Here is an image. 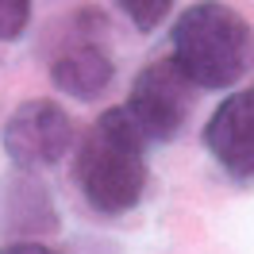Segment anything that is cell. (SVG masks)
<instances>
[{
    "label": "cell",
    "instance_id": "obj_8",
    "mask_svg": "<svg viewBox=\"0 0 254 254\" xmlns=\"http://www.w3.org/2000/svg\"><path fill=\"white\" fill-rule=\"evenodd\" d=\"M31 23V0H0V43H12Z\"/></svg>",
    "mask_w": 254,
    "mask_h": 254
},
{
    "label": "cell",
    "instance_id": "obj_2",
    "mask_svg": "<svg viewBox=\"0 0 254 254\" xmlns=\"http://www.w3.org/2000/svg\"><path fill=\"white\" fill-rule=\"evenodd\" d=\"M174 62L196 89H227L251 73L254 31L220 0H200L174 23Z\"/></svg>",
    "mask_w": 254,
    "mask_h": 254
},
{
    "label": "cell",
    "instance_id": "obj_6",
    "mask_svg": "<svg viewBox=\"0 0 254 254\" xmlns=\"http://www.w3.org/2000/svg\"><path fill=\"white\" fill-rule=\"evenodd\" d=\"M50 77L73 100H96L112 85L116 65H112L104 47H96V43H73V47H65L50 62Z\"/></svg>",
    "mask_w": 254,
    "mask_h": 254
},
{
    "label": "cell",
    "instance_id": "obj_1",
    "mask_svg": "<svg viewBox=\"0 0 254 254\" xmlns=\"http://www.w3.org/2000/svg\"><path fill=\"white\" fill-rule=\"evenodd\" d=\"M77 185L100 216H124L143 200L146 146L127 108H108L85 131L77 154Z\"/></svg>",
    "mask_w": 254,
    "mask_h": 254
},
{
    "label": "cell",
    "instance_id": "obj_4",
    "mask_svg": "<svg viewBox=\"0 0 254 254\" xmlns=\"http://www.w3.org/2000/svg\"><path fill=\"white\" fill-rule=\"evenodd\" d=\"M69 143H73V124L54 100H27L4 124V154L19 170L54 166L58 158H65Z\"/></svg>",
    "mask_w": 254,
    "mask_h": 254
},
{
    "label": "cell",
    "instance_id": "obj_5",
    "mask_svg": "<svg viewBox=\"0 0 254 254\" xmlns=\"http://www.w3.org/2000/svg\"><path fill=\"white\" fill-rule=\"evenodd\" d=\"M204 146L235 181H254V85L239 89L204 124Z\"/></svg>",
    "mask_w": 254,
    "mask_h": 254
},
{
    "label": "cell",
    "instance_id": "obj_3",
    "mask_svg": "<svg viewBox=\"0 0 254 254\" xmlns=\"http://www.w3.org/2000/svg\"><path fill=\"white\" fill-rule=\"evenodd\" d=\"M192 85L181 65L174 58H162V62H150L135 77L131 85V96H127V116L131 124L139 127L143 139H174L177 131L185 127V116L192 108Z\"/></svg>",
    "mask_w": 254,
    "mask_h": 254
},
{
    "label": "cell",
    "instance_id": "obj_7",
    "mask_svg": "<svg viewBox=\"0 0 254 254\" xmlns=\"http://www.w3.org/2000/svg\"><path fill=\"white\" fill-rule=\"evenodd\" d=\"M170 4H174V0H120L124 16L131 19L139 31H154L162 19L170 16Z\"/></svg>",
    "mask_w": 254,
    "mask_h": 254
},
{
    "label": "cell",
    "instance_id": "obj_9",
    "mask_svg": "<svg viewBox=\"0 0 254 254\" xmlns=\"http://www.w3.org/2000/svg\"><path fill=\"white\" fill-rule=\"evenodd\" d=\"M0 254H54V251L43 247V243H12V247H4Z\"/></svg>",
    "mask_w": 254,
    "mask_h": 254
}]
</instances>
